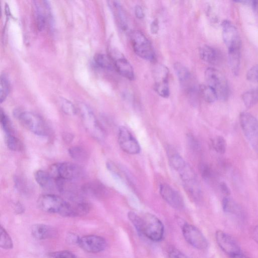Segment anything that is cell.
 <instances>
[{
  "mask_svg": "<svg viewBox=\"0 0 258 258\" xmlns=\"http://www.w3.org/2000/svg\"><path fill=\"white\" fill-rule=\"evenodd\" d=\"M39 208L44 212L63 215L65 208L66 201L61 197L52 194L41 196L38 201Z\"/></svg>",
  "mask_w": 258,
  "mask_h": 258,
  "instance_id": "9c48e42d",
  "label": "cell"
},
{
  "mask_svg": "<svg viewBox=\"0 0 258 258\" xmlns=\"http://www.w3.org/2000/svg\"><path fill=\"white\" fill-rule=\"evenodd\" d=\"M113 57L115 68L118 72L129 80H134V72L130 62L119 52L115 51Z\"/></svg>",
  "mask_w": 258,
  "mask_h": 258,
  "instance_id": "e0dca14e",
  "label": "cell"
},
{
  "mask_svg": "<svg viewBox=\"0 0 258 258\" xmlns=\"http://www.w3.org/2000/svg\"><path fill=\"white\" fill-rule=\"evenodd\" d=\"M70 156L74 159L83 161L87 159L88 154L87 151L81 146H73L71 147L69 150Z\"/></svg>",
  "mask_w": 258,
  "mask_h": 258,
  "instance_id": "4dcf8cb0",
  "label": "cell"
},
{
  "mask_svg": "<svg viewBox=\"0 0 258 258\" xmlns=\"http://www.w3.org/2000/svg\"><path fill=\"white\" fill-rule=\"evenodd\" d=\"M81 190L85 194L98 198H104L109 194L106 187L99 181L86 183L83 186Z\"/></svg>",
  "mask_w": 258,
  "mask_h": 258,
  "instance_id": "d6986e66",
  "label": "cell"
},
{
  "mask_svg": "<svg viewBox=\"0 0 258 258\" xmlns=\"http://www.w3.org/2000/svg\"><path fill=\"white\" fill-rule=\"evenodd\" d=\"M222 207L224 211L229 213H236L238 211V207L235 202L231 198L225 197L222 201Z\"/></svg>",
  "mask_w": 258,
  "mask_h": 258,
  "instance_id": "74e56055",
  "label": "cell"
},
{
  "mask_svg": "<svg viewBox=\"0 0 258 258\" xmlns=\"http://www.w3.org/2000/svg\"><path fill=\"white\" fill-rule=\"evenodd\" d=\"M241 50L229 51V62L233 73L238 76L240 72L241 63Z\"/></svg>",
  "mask_w": 258,
  "mask_h": 258,
  "instance_id": "d4e9b609",
  "label": "cell"
},
{
  "mask_svg": "<svg viewBox=\"0 0 258 258\" xmlns=\"http://www.w3.org/2000/svg\"><path fill=\"white\" fill-rule=\"evenodd\" d=\"M131 40L133 50L139 57L151 62L155 61L156 57L152 45L142 32L133 31Z\"/></svg>",
  "mask_w": 258,
  "mask_h": 258,
  "instance_id": "5b68a950",
  "label": "cell"
},
{
  "mask_svg": "<svg viewBox=\"0 0 258 258\" xmlns=\"http://www.w3.org/2000/svg\"><path fill=\"white\" fill-rule=\"evenodd\" d=\"M253 238L254 241L258 244V225L253 230Z\"/></svg>",
  "mask_w": 258,
  "mask_h": 258,
  "instance_id": "c3c4849f",
  "label": "cell"
},
{
  "mask_svg": "<svg viewBox=\"0 0 258 258\" xmlns=\"http://www.w3.org/2000/svg\"><path fill=\"white\" fill-rule=\"evenodd\" d=\"M222 38L228 51L241 50V40L235 26L230 21L225 20L222 23Z\"/></svg>",
  "mask_w": 258,
  "mask_h": 258,
  "instance_id": "7c38bea8",
  "label": "cell"
},
{
  "mask_svg": "<svg viewBox=\"0 0 258 258\" xmlns=\"http://www.w3.org/2000/svg\"><path fill=\"white\" fill-rule=\"evenodd\" d=\"M77 110L88 133L97 140H103L105 136V131L91 110L85 104H80Z\"/></svg>",
  "mask_w": 258,
  "mask_h": 258,
  "instance_id": "6da1fadb",
  "label": "cell"
},
{
  "mask_svg": "<svg viewBox=\"0 0 258 258\" xmlns=\"http://www.w3.org/2000/svg\"><path fill=\"white\" fill-rule=\"evenodd\" d=\"M199 93L202 98L207 103L215 102L218 97L215 90L208 85H201L199 86Z\"/></svg>",
  "mask_w": 258,
  "mask_h": 258,
  "instance_id": "4316f807",
  "label": "cell"
},
{
  "mask_svg": "<svg viewBox=\"0 0 258 258\" xmlns=\"http://www.w3.org/2000/svg\"><path fill=\"white\" fill-rule=\"evenodd\" d=\"M94 62L97 66L102 69L108 70L115 69L112 58L106 55L96 54L94 57Z\"/></svg>",
  "mask_w": 258,
  "mask_h": 258,
  "instance_id": "484cf974",
  "label": "cell"
},
{
  "mask_svg": "<svg viewBox=\"0 0 258 258\" xmlns=\"http://www.w3.org/2000/svg\"><path fill=\"white\" fill-rule=\"evenodd\" d=\"M251 6L258 13V1H252Z\"/></svg>",
  "mask_w": 258,
  "mask_h": 258,
  "instance_id": "681fc988",
  "label": "cell"
},
{
  "mask_svg": "<svg viewBox=\"0 0 258 258\" xmlns=\"http://www.w3.org/2000/svg\"><path fill=\"white\" fill-rule=\"evenodd\" d=\"M35 177L36 182L42 188L48 190L57 188L56 180L50 173L43 171H38L36 173Z\"/></svg>",
  "mask_w": 258,
  "mask_h": 258,
  "instance_id": "7402d4cb",
  "label": "cell"
},
{
  "mask_svg": "<svg viewBox=\"0 0 258 258\" xmlns=\"http://www.w3.org/2000/svg\"><path fill=\"white\" fill-rule=\"evenodd\" d=\"M188 143L190 147L194 150H198L200 148V144L198 141L192 135H188Z\"/></svg>",
  "mask_w": 258,
  "mask_h": 258,
  "instance_id": "7bdbcfd3",
  "label": "cell"
},
{
  "mask_svg": "<svg viewBox=\"0 0 258 258\" xmlns=\"http://www.w3.org/2000/svg\"><path fill=\"white\" fill-rule=\"evenodd\" d=\"M220 188L224 195L229 196L231 194V190L227 184L225 183L221 182L220 184Z\"/></svg>",
  "mask_w": 258,
  "mask_h": 258,
  "instance_id": "bcb514c9",
  "label": "cell"
},
{
  "mask_svg": "<svg viewBox=\"0 0 258 258\" xmlns=\"http://www.w3.org/2000/svg\"><path fill=\"white\" fill-rule=\"evenodd\" d=\"M231 257V258H249L242 253L234 255Z\"/></svg>",
  "mask_w": 258,
  "mask_h": 258,
  "instance_id": "f907efd6",
  "label": "cell"
},
{
  "mask_svg": "<svg viewBox=\"0 0 258 258\" xmlns=\"http://www.w3.org/2000/svg\"><path fill=\"white\" fill-rule=\"evenodd\" d=\"M248 80L253 82H258V64L251 68L247 74Z\"/></svg>",
  "mask_w": 258,
  "mask_h": 258,
  "instance_id": "b9f144b4",
  "label": "cell"
},
{
  "mask_svg": "<svg viewBox=\"0 0 258 258\" xmlns=\"http://www.w3.org/2000/svg\"><path fill=\"white\" fill-rule=\"evenodd\" d=\"M242 98L246 107H253L258 103V87L245 92L243 94Z\"/></svg>",
  "mask_w": 258,
  "mask_h": 258,
  "instance_id": "83f0119b",
  "label": "cell"
},
{
  "mask_svg": "<svg viewBox=\"0 0 258 258\" xmlns=\"http://www.w3.org/2000/svg\"><path fill=\"white\" fill-rule=\"evenodd\" d=\"M31 234L35 239L44 240L53 238L56 234L55 230L50 226L45 224H36L31 228Z\"/></svg>",
  "mask_w": 258,
  "mask_h": 258,
  "instance_id": "44dd1931",
  "label": "cell"
},
{
  "mask_svg": "<svg viewBox=\"0 0 258 258\" xmlns=\"http://www.w3.org/2000/svg\"><path fill=\"white\" fill-rule=\"evenodd\" d=\"M213 148L216 152L220 154H224L227 148V143L225 139L222 136L215 137L212 141Z\"/></svg>",
  "mask_w": 258,
  "mask_h": 258,
  "instance_id": "f35d334b",
  "label": "cell"
},
{
  "mask_svg": "<svg viewBox=\"0 0 258 258\" xmlns=\"http://www.w3.org/2000/svg\"><path fill=\"white\" fill-rule=\"evenodd\" d=\"M67 204L64 217H74L82 216L88 214L91 209L90 204L81 199L70 200Z\"/></svg>",
  "mask_w": 258,
  "mask_h": 258,
  "instance_id": "ac0fdd59",
  "label": "cell"
},
{
  "mask_svg": "<svg viewBox=\"0 0 258 258\" xmlns=\"http://www.w3.org/2000/svg\"><path fill=\"white\" fill-rule=\"evenodd\" d=\"M128 217L129 220L134 225L136 231L140 234H142L143 227V217L133 211H130L128 213Z\"/></svg>",
  "mask_w": 258,
  "mask_h": 258,
  "instance_id": "836d02e7",
  "label": "cell"
},
{
  "mask_svg": "<svg viewBox=\"0 0 258 258\" xmlns=\"http://www.w3.org/2000/svg\"><path fill=\"white\" fill-rule=\"evenodd\" d=\"M10 89V82L7 76L4 74L1 75L0 81V101L2 103L5 101Z\"/></svg>",
  "mask_w": 258,
  "mask_h": 258,
  "instance_id": "f546056e",
  "label": "cell"
},
{
  "mask_svg": "<svg viewBox=\"0 0 258 258\" xmlns=\"http://www.w3.org/2000/svg\"><path fill=\"white\" fill-rule=\"evenodd\" d=\"M60 107L62 111L69 116L75 115L77 112V109L69 101L62 99L60 101Z\"/></svg>",
  "mask_w": 258,
  "mask_h": 258,
  "instance_id": "8d00e7d4",
  "label": "cell"
},
{
  "mask_svg": "<svg viewBox=\"0 0 258 258\" xmlns=\"http://www.w3.org/2000/svg\"><path fill=\"white\" fill-rule=\"evenodd\" d=\"M174 69L181 85L190 95L192 99H195L199 87L197 88L188 69L179 62L174 64Z\"/></svg>",
  "mask_w": 258,
  "mask_h": 258,
  "instance_id": "8fae6325",
  "label": "cell"
},
{
  "mask_svg": "<svg viewBox=\"0 0 258 258\" xmlns=\"http://www.w3.org/2000/svg\"><path fill=\"white\" fill-rule=\"evenodd\" d=\"M169 258H189L183 253L175 248H172L169 251Z\"/></svg>",
  "mask_w": 258,
  "mask_h": 258,
  "instance_id": "ee69618b",
  "label": "cell"
},
{
  "mask_svg": "<svg viewBox=\"0 0 258 258\" xmlns=\"http://www.w3.org/2000/svg\"><path fill=\"white\" fill-rule=\"evenodd\" d=\"M37 26L39 30L43 31L47 25V16L43 8L38 1H34Z\"/></svg>",
  "mask_w": 258,
  "mask_h": 258,
  "instance_id": "f1b7e54d",
  "label": "cell"
},
{
  "mask_svg": "<svg viewBox=\"0 0 258 258\" xmlns=\"http://www.w3.org/2000/svg\"><path fill=\"white\" fill-rule=\"evenodd\" d=\"M143 217L142 235L153 242H159L164 235V225L160 220L153 214L146 213Z\"/></svg>",
  "mask_w": 258,
  "mask_h": 258,
  "instance_id": "8992f818",
  "label": "cell"
},
{
  "mask_svg": "<svg viewBox=\"0 0 258 258\" xmlns=\"http://www.w3.org/2000/svg\"><path fill=\"white\" fill-rule=\"evenodd\" d=\"M170 161L172 167L178 172L187 164L184 159L177 153L173 154L170 156Z\"/></svg>",
  "mask_w": 258,
  "mask_h": 258,
  "instance_id": "d590c367",
  "label": "cell"
},
{
  "mask_svg": "<svg viewBox=\"0 0 258 258\" xmlns=\"http://www.w3.org/2000/svg\"><path fill=\"white\" fill-rule=\"evenodd\" d=\"M151 32L153 35H156L158 33L159 30V21L158 19H154L150 25Z\"/></svg>",
  "mask_w": 258,
  "mask_h": 258,
  "instance_id": "f6af8a7d",
  "label": "cell"
},
{
  "mask_svg": "<svg viewBox=\"0 0 258 258\" xmlns=\"http://www.w3.org/2000/svg\"><path fill=\"white\" fill-rule=\"evenodd\" d=\"M200 171L202 178L205 180H210L212 177V171L210 167L205 164H202L200 167Z\"/></svg>",
  "mask_w": 258,
  "mask_h": 258,
  "instance_id": "60d3db41",
  "label": "cell"
},
{
  "mask_svg": "<svg viewBox=\"0 0 258 258\" xmlns=\"http://www.w3.org/2000/svg\"><path fill=\"white\" fill-rule=\"evenodd\" d=\"M240 124L246 138L258 152V120L252 115L243 112L240 116Z\"/></svg>",
  "mask_w": 258,
  "mask_h": 258,
  "instance_id": "52a82bcc",
  "label": "cell"
},
{
  "mask_svg": "<svg viewBox=\"0 0 258 258\" xmlns=\"http://www.w3.org/2000/svg\"><path fill=\"white\" fill-rule=\"evenodd\" d=\"M118 141L121 148L127 153L137 154L141 151L138 142L125 127L119 129Z\"/></svg>",
  "mask_w": 258,
  "mask_h": 258,
  "instance_id": "5bb4252c",
  "label": "cell"
},
{
  "mask_svg": "<svg viewBox=\"0 0 258 258\" xmlns=\"http://www.w3.org/2000/svg\"><path fill=\"white\" fill-rule=\"evenodd\" d=\"M116 19L123 30L128 29V21L123 7L118 1H113L111 5Z\"/></svg>",
  "mask_w": 258,
  "mask_h": 258,
  "instance_id": "603a6c76",
  "label": "cell"
},
{
  "mask_svg": "<svg viewBox=\"0 0 258 258\" xmlns=\"http://www.w3.org/2000/svg\"><path fill=\"white\" fill-rule=\"evenodd\" d=\"M50 174L55 179L73 182L83 178V170L78 165L71 163L55 164L51 168Z\"/></svg>",
  "mask_w": 258,
  "mask_h": 258,
  "instance_id": "277c9868",
  "label": "cell"
},
{
  "mask_svg": "<svg viewBox=\"0 0 258 258\" xmlns=\"http://www.w3.org/2000/svg\"><path fill=\"white\" fill-rule=\"evenodd\" d=\"M6 142L8 148L13 151H20L23 148V145L20 140L13 135H7Z\"/></svg>",
  "mask_w": 258,
  "mask_h": 258,
  "instance_id": "e575fe53",
  "label": "cell"
},
{
  "mask_svg": "<svg viewBox=\"0 0 258 258\" xmlns=\"http://www.w3.org/2000/svg\"><path fill=\"white\" fill-rule=\"evenodd\" d=\"M0 121H1V125L6 135H14V129L12 124L7 115L2 110L0 114Z\"/></svg>",
  "mask_w": 258,
  "mask_h": 258,
  "instance_id": "1f68e13d",
  "label": "cell"
},
{
  "mask_svg": "<svg viewBox=\"0 0 258 258\" xmlns=\"http://www.w3.org/2000/svg\"><path fill=\"white\" fill-rule=\"evenodd\" d=\"M49 258H77L71 252L66 250L59 251L50 253Z\"/></svg>",
  "mask_w": 258,
  "mask_h": 258,
  "instance_id": "ab89813d",
  "label": "cell"
},
{
  "mask_svg": "<svg viewBox=\"0 0 258 258\" xmlns=\"http://www.w3.org/2000/svg\"><path fill=\"white\" fill-rule=\"evenodd\" d=\"M199 54L203 61L211 64H217L222 61L220 52L209 46L202 47L200 49Z\"/></svg>",
  "mask_w": 258,
  "mask_h": 258,
  "instance_id": "ffe728a7",
  "label": "cell"
},
{
  "mask_svg": "<svg viewBox=\"0 0 258 258\" xmlns=\"http://www.w3.org/2000/svg\"><path fill=\"white\" fill-rule=\"evenodd\" d=\"M153 76L155 91L162 98H168L170 95L168 68L163 64H157L153 69Z\"/></svg>",
  "mask_w": 258,
  "mask_h": 258,
  "instance_id": "ba28073f",
  "label": "cell"
},
{
  "mask_svg": "<svg viewBox=\"0 0 258 258\" xmlns=\"http://www.w3.org/2000/svg\"><path fill=\"white\" fill-rule=\"evenodd\" d=\"M135 14L136 17L139 19H143L145 14L142 7L139 5H137L135 8Z\"/></svg>",
  "mask_w": 258,
  "mask_h": 258,
  "instance_id": "7dc6e473",
  "label": "cell"
},
{
  "mask_svg": "<svg viewBox=\"0 0 258 258\" xmlns=\"http://www.w3.org/2000/svg\"><path fill=\"white\" fill-rule=\"evenodd\" d=\"M184 188L188 194L194 200L200 199L201 191L197 178L183 182Z\"/></svg>",
  "mask_w": 258,
  "mask_h": 258,
  "instance_id": "cb8c5ba5",
  "label": "cell"
},
{
  "mask_svg": "<svg viewBox=\"0 0 258 258\" xmlns=\"http://www.w3.org/2000/svg\"><path fill=\"white\" fill-rule=\"evenodd\" d=\"M15 115L22 125L31 132L40 136L48 134V126L39 115L29 112H17Z\"/></svg>",
  "mask_w": 258,
  "mask_h": 258,
  "instance_id": "7a4b0ae2",
  "label": "cell"
},
{
  "mask_svg": "<svg viewBox=\"0 0 258 258\" xmlns=\"http://www.w3.org/2000/svg\"><path fill=\"white\" fill-rule=\"evenodd\" d=\"M207 85L216 92L218 99L225 101L229 96V87L227 79L219 71L213 68H208L205 73Z\"/></svg>",
  "mask_w": 258,
  "mask_h": 258,
  "instance_id": "3957f363",
  "label": "cell"
},
{
  "mask_svg": "<svg viewBox=\"0 0 258 258\" xmlns=\"http://www.w3.org/2000/svg\"><path fill=\"white\" fill-rule=\"evenodd\" d=\"M182 232L185 239L192 247L200 250L208 247L206 238L194 225L186 223L183 225Z\"/></svg>",
  "mask_w": 258,
  "mask_h": 258,
  "instance_id": "30bf717a",
  "label": "cell"
},
{
  "mask_svg": "<svg viewBox=\"0 0 258 258\" xmlns=\"http://www.w3.org/2000/svg\"><path fill=\"white\" fill-rule=\"evenodd\" d=\"M159 192L161 197L172 207L178 210L184 207V202L180 194L167 184L161 185Z\"/></svg>",
  "mask_w": 258,
  "mask_h": 258,
  "instance_id": "2e32d148",
  "label": "cell"
},
{
  "mask_svg": "<svg viewBox=\"0 0 258 258\" xmlns=\"http://www.w3.org/2000/svg\"><path fill=\"white\" fill-rule=\"evenodd\" d=\"M1 238H0V246L5 250H11L13 247V241L5 229L1 226Z\"/></svg>",
  "mask_w": 258,
  "mask_h": 258,
  "instance_id": "d6a6232c",
  "label": "cell"
},
{
  "mask_svg": "<svg viewBox=\"0 0 258 258\" xmlns=\"http://www.w3.org/2000/svg\"><path fill=\"white\" fill-rule=\"evenodd\" d=\"M215 237L219 247L231 257L241 253L239 245L229 235L218 231L216 232Z\"/></svg>",
  "mask_w": 258,
  "mask_h": 258,
  "instance_id": "9a60e30c",
  "label": "cell"
},
{
  "mask_svg": "<svg viewBox=\"0 0 258 258\" xmlns=\"http://www.w3.org/2000/svg\"><path fill=\"white\" fill-rule=\"evenodd\" d=\"M77 245L87 253L96 254L105 251L107 242L102 237L91 235L79 238Z\"/></svg>",
  "mask_w": 258,
  "mask_h": 258,
  "instance_id": "4fadbf2b",
  "label": "cell"
}]
</instances>
